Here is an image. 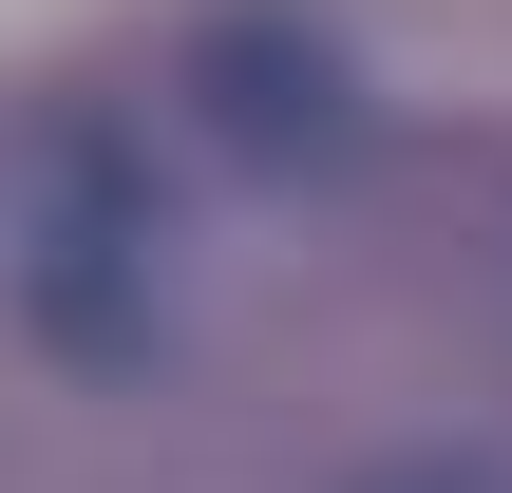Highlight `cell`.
Segmentation results:
<instances>
[{"mask_svg": "<svg viewBox=\"0 0 512 493\" xmlns=\"http://www.w3.org/2000/svg\"><path fill=\"white\" fill-rule=\"evenodd\" d=\"M38 323H57V342H133V190H114V171L57 190V228H38Z\"/></svg>", "mask_w": 512, "mask_h": 493, "instance_id": "2", "label": "cell"}, {"mask_svg": "<svg viewBox=\"0 0 512 493\" xmlns=\"http://www.w3.org/2000/svg\"><path fill=\"white\" fill-rule=\"evenodd\" d=\"M209 114H228L247 152H342V133H361L342 57H323V38H285V19H228V38H209Z\"/></svg>", "mask_w": 512, "mask_h": 493, "instance_id": "1", "label": "cell"}, {"mask_svg": "<svg viewBox=\"0 0 512 493\" xmlns=\"http://www.w3.org/2000/svg\"><path fill=\"white\" fill-rule=\"evenodd\" d=\"M342 493H512V437H399V456H361Z\"/></svg>", "mask_w": 512, "mask_h": 493, "instance_id": "3", "label": "cell"}]
</instances>
